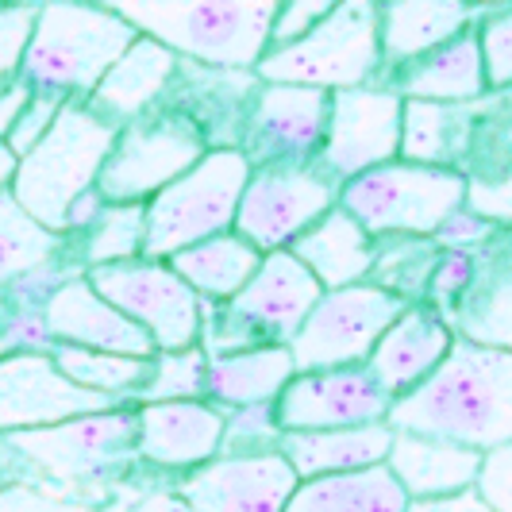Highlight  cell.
<instances>
[{
  "label": "cell",
  "instance_id": "cell-1",
  "mask_svg": "<svg viewBox=\"0 0 512 512\" xmlns=\"http://www.w3.org/2000/svg\"><path fill=\"white\" fill-rule=\"evenodd\" d=\"M385 420L393 432L451 439L482 455L512 443V351L459 335L451 355L397 397Z\"/></svg>",
  "mask_w": 512,
  "mask_h": 512
},
{
  "label": "cell",
  "instance_id": "cell-2",
  "mask_svg": "<svg viewBox=\"0 0 512 512\" xmlns=\"http://www.w3.org/2000/svg\"><path fill=\"white\" fill-rule=\"evenodd\" d=\"M135 35L216 70H255L282 0H97Z\"/></svg>",
  "mask_w": 512,
  "mask_h": 512
},
{
  "label": "cell",
  "instance_id": "cell-3",
  "mask_svg": "<svg viewBox=\"0 0 512 512\" xmlns=\"http://www.w3.org/2000/svg\"><path fill=\"white\" fill-rule=\"evenodd\" d=\"M135 39V27L97 0H39L20 77L31 85V93L85 104Z\"/></svg>",
  "mask_w": 512,
  "mask_h": 512
},
{
  "label": "cell",
  "instance_id": "cell-4",
  "mask_svg": "<svg viewBox=\"0 0 512 512\" xmlns=\"http://www.w3.org/2000/svg\"><path fill=\"white\" fill-rule=\"evenodd\" d=\"M112 143H116V124L101 120L81 101L62 104L51 131L20 158L8 193L39 224L66 235V212L85 189L97 185Z\"/></svg>",
  "mask_w": 512,
  "mask_h": 512
},
{
  "label": "cell",
  "instance_id": "cell-5",
  "mask_svg": "<svg viewBox=\"0 0 512 512\" xmlns=\"http://www.w3.org/2000/svg\"><path fill=\"white\" fill-rule=\"evenodd\" d=\"M258 81L308 85V89H359L382 81V31L378 0H339L328 20L308 35L270 47L255 66Z\"/></svg>",
  "mask_w": 512,
  "mask_h": 512
},
{
  "label": "cell",
  "instance_id": "cell-6",
  "mask_svg": "<svg viewBox=\"0 0 512 512\" xmlns=\"http://www.w3.org/2000/svg\"><path fill=\"white\" fill-rule=\"evenodd\" d=\"M324 285L305 270V262L293 251H270L262 255L251 282L243 285L224 305L205 301V328L201 347L208 355H231L247 347L285 343L305 324L312 305L320 301Z\"/></svg>",
  "mask_w": 512,
  "mask_h": 512
},
{
  "label": "cell",
  "instance_id": "cell-7",
  "mask_svg": "<svg viewBox=\"0 0 512 512\" xmlns=\"http://www.w3.org/2000/svg\"><path fill=\"white\" fill-rule=\"evenodd\" d=\"M251 178L239 147H212L178 181L147 201V258H170L208 235L235 228V208Z\"/></svg>",
  "mask_w": 512,
  "mask_h": 512
},
{
  "label": "cell",
  "instance_id": "cell-8",
  "mask_svg": "<svg viewBox=\"0 0 512 512\" xmlns=\"http://www.w3.org/2000/svg\"><path fill=\"white\" fill-rule=\"evenodd\" d=\"M466 205L462 170H439L393 158L339 185V208H347L374 239L385 235H436L439 224Z\"/></svg>",
  "mask_w": 512,
  "mask_h": 512
},
{
  "label": "cell",
  "instance_id": "cell-9",
  "mask_svg": "<svg viewBox=\"0 0 512 512\" xmlns=\"http://www.w3.org/2000/svg\"><path fill=\"white\" fill-rule=\"evenodd\" d=\"M208 147L201 128L170 104L120 124L104 158L97 189L108 205H147L170 181H178Z\"/></svg>",
  "mask_w": 512,
  "mask_h": 512
},
{
  "label": "cell",
  "instance_id": "cell-10",
  "mask_svg": "<svg viewBox=\"0 0 512 512\" xmlns=\"http://www.w3.org/2000/svg\"><path fill=\"white\" fill-rule=\"evenodd\" d=\"M85 278L108 305H116L154 339L158 351H185L201 343L205 301L166 258H131L93 266Z\"/></svg>",
  "mask_w": 512,
  "mask_h": 512
},
{
  "label": "cell",
  "instance_id": "cell-11",
  "mask_svg": "<svg viewBox=\"0 0 512 512\" xmlns=\"http://www.w3.org/2000/svg\"><path fill=\"white\" fill-rule=\"evenodd\" d=\"M401 312H405V301L374 282L324 289L305 316V324L289 339V355L297 362V370L366 366L374 343Z\"/></svg>",
  "mask_w": 512,
  "mask_h": 512
},
{
  "label": "cell",
  "instance_id": "cell-12",
  "mask_svg": "<svg viewBox=\"0 0 512 512\" xmlns=\"http://www.w3.org/2000/svg\"><path fill=\"white\" fill-rule=\"evenodd\" d=\"M339 205V181L320 166H251L235 208V228L262 255L289 251L324 212Z\"/></svg>",
  "mask_w": 512,
  "mask_h": 512
},
{
  "label": "cell",
  "instance_id": "cell-13",
  "mask_svg": "<svg viewBox=\"0 0 512 512\" xmlns=\"http://www.w3.org/2000/svg\"><path fill=\"white\" fill-rule=\"evenodd\" d=\"M401 112L405 97L389 85L335 89L328 108V135L316 166L332 181H351L401 158Z\"/></svg>",
  "mask_w": 512,
  "mask_h": 512
},
{
  "label": "cell",
  "instance_id": "cell-14",
  "mask_svg": "<svg viewBox=\"0 0 512 512\" xmlns=\"http://www.w3.org/2000/svg\"><path fill=\"white\" fill-rule=\"evenodd\" d=\"M332 93L308 85L262 81L239 151L251 166H316L328 135Z\"/></svg>",
  "mask_w": 512,
  "mask_h": 512
},
{
  "label": "cell",
  "instance_id": "cell-15",
  "mask_svg": "<svg viewBox=\"0 0 512 512\" xmlns=\"http://www.w3.org/2000/svg\"><path fill=\"white\" fill-rule=\"evenodd\" d=\"M389 397L366 366H328L297 370L282 397L274 401L282 432H324V428H359L382 424Z\"/></svg>",
  "mask_w": 512,
  "mask_h": 512
},
{
  "label": "cell",
  "instance_id": "cell-16",
  "mask_svg": "<svg viewBox=\"0 0 512 512\" xmlns=\"http://www.w3.org/2000/svg\"><path fill=\"white\" fill-rule=\"evenodd\" d=\"M124 401L70 382L47 351H20L0 359V432L51 428L74 416L116 409Z\"/></svg>",
  "mask_w": 512,
  "mask_h": 512
},
{
  "label": "cell",
  "instance_id": "cell-17",
  "mask_svg": "<svg viewBox=\"0 0 512 512\" xmlns=\"http://www.w3.org/2000/svg\"><path fill=\"white\" fill-rule=\"evenodd\" d=\"M174 486L193 505V512H285L301 478L285 462L282 451H255V455L220 451L205 466L181 474Z\"/></svg>",
  "mask_w": 512,
  "mask_h": 512
},
{
  "label": "cell",
  "instance_id": "cell-18",
  "mask_svg": "<svg viewBox=\"0 0 512 512\" xmlns=\"http://www.w3.org/2000/svg\"><path fill=\"white\" fill-rule=\"evenodd\" d=\"M135 459L139 470L178 482L224 451V409L212 401H151L135 405Z\"/></svg>",
  "mask_w": 512,
  "mask_h": 512
},
{
  "label": "cell",
  "instance_id": "cell-19",
  "mask_svg": "<svg viewBox=\"0 0 512 512\" xmlns=\"http://www.w3.org/2000/svg\"><path fill=\"white\" fill-rule=\"evenodd\" d=\"M43 324L54 343H74L131 359H154L158 347L135 320H128L116 305H108L85 274H74L54 289L43 305Z\"/></svg>",
  "mask_w": 512,
  "mask_h": 512
},
{
  "label": "cell",
  "instance_id": "cell-20",
  "mask_svg": "<svg viewBox=\"0 0 512 512\" xmlns=\"http://www.w3.org/2000/svg\"><path fill=\"white\" fill-rule=\"evenodd\" d=\"M455 339L459 335L447 324V316L436 312L428 301L405 305V312L374 343V351L366 359V370L385 389V397L397 401V397L412 393L416 385L436 370L439 362L451 355Z\"/></svg>",
  "mask_w": 512,
  "mask_h": 512
},
{
  "label": "cell",
  "instance_id": "cell-21",
  "mask_svg": "<svg viewBox=\"0 0 512 512\" xmlns=\"http://www.w3.org/2000/svg\"><path fill=\"white\" fill-rule=\"evenodd\" d=\"M258 85L262 81L255 70H216L181 58L166 104L201 128L208 147H239Z\"/></svg>",
  "mask_w": 512,
  "mask_h": 512
},
{
  "label": "cell",
  "instance_id": "cell-22",
  "mask_svg": "<svg viewBox=\"0 0 512 512\" xmlns=\"http://www.w3.org/2000/svg\"><path fill=\"white\" fill-rule=\"evenodd\" d=\"M181 58L170 47H162L158 39L139 35L128 51L112 62V70L101 77V85L89 93V108L108 120V124H131L139 116H147L154 108H162L174 77H178Z\"/></svg>",
  "mask_w": 512,
  "mask_h": 512
},
{
  "label": "cell",
  "instance_id": "cell-23",
  "mask_svg": "<svg viewBox=\"0 0 512 512\" xmlns=\"http://www.w3.org/2000/svg\"><path fill=\"white\" fill-rule=\"evenodd\" d=\"M382 85L397 89L405 101H443V104H474L489 97L486 62L478 43V24L466 27L451 43L420 54L405 66H397Z\"/></svg>",
  "mask_w": 512,
  "mask_h": 512
},
{
  "label": "cell",
  "instance_id": "cell-24",
  "mask_svg": "<svg viewBox=\"0 0 512 512\" xmlns=\"http://www.w3.org/2000/svg\"><path fill=\"white\" fill-rule=\"evenodd\" d=\"M462 178L466 205L497 228H512V108L497 93L486 97L482 120L474 124L462 158Z\"/></svg>",
  "mask_w": 512,
  "mask_h": 512
},
{
  "label": "cell",
  "instance_id": "cell-25",
  "mask_svg": "<svg viewBox=\"0 0 512 512\" xmlns=\"http://www.w3.org/2000/svg\"><path fill=\"white\" fill-rule=\"evenodd\" d=\"M474 255L478 270L451 312V328L470 343L512 351V228H497Z\"/></svg>",
  "mask_w": 512,
  "mask_h": 512
},
{
  "label": "cell",
  "instance_id": "cell-26",
  "mask_svg": "<svg viewBox=\"0 0 512 512\" xmlns=\"http://www.w3.org/2000/svg\"><path fill=\"white\" fill-rule=\"evenodd\" d=\"M385 466L409 493V501H439V497H455L478 486L482 451L439 436L393 432Z\"/></svg>",
  "mask_w": 512,
  "mask_h": 512
},
{
  "label": "cell",
  "instance_id": "cell-27",
  "mask_svg": "<svg viewBox=\"0 0 512 512\" xmlns=\"http://www.w3.org/2000/svg\"><path fill=\"white\" fill-rule=\"evenodd\" d=\"M478 20H482V12L466 0H378L382 81L397 66L451 43Z\"/></svg>",
  "mask_w": 512,
  "mask_h": 512
},
{
  "label": "cell",
  "instance_id": "cell-28",
  "mask_svg": "<svg viewBox=\"0 0 512 512\" xmlns=\"http://www.w3.org/2000/svg\"><path fill=\"white\" fill-rule=\"evenodd\" d=\"M393 443L389 420L382 424H359V428H324V432H285L278 451L297 470V478H328V474H351L382 466Z\"/></svg>",
  "mask_w": 512,
  "mask_h": 512
},
{
  "label": "cell",
  "instance_id": "cell-29",
  "mask_svg": "<svg viewBox=\"0 0 512 512\" xmlns=\"http://www.w3.org/2000/svg\"><path fill=\"white\" fill-rule=\"evenodd\" d=\"M289 251L305 262V270L324 289L370 282L374 235L362 228L347 208L335 205L332 212H324L305 235H297V243Z\"/></svg>",
  "mask_w": 512,
  "mask_h": 512
},
{
  "label": "cell",
  "instance_id": "cell-30",
  "mask_svg": "<svg viewBox=\"0 0 512 512\" xmlns=\"http://www.w3.org/2000/svg\"><path fill=\"white\" fill-rule=\"evenodd\" d=\"M297 374V362L285 343L247 347L231 355H208V401L216 409H247L278 401L289 378Z\"/></svg>",
  "mask_w": 512,
  "mask_h": 512
},
{
  "label": "cell",
  "instance_id": "cell-31",
  "mask_svg": "<svg viewBox=\"0 0 512 512\" xmlns=\"http://www.w3.org/2000/svg\"><path fill=\"white\" fill-rule=\"evenodd\" d=\"M486 101L443 104V101H405L401 112V158L439 170H462L474 124L482 120Z\"/></svg>",
  "mask_w": 512,
  "mask_h": 512
},
{
  "label": "cell",
  "instance_id": "cell-32",
  "mask_svg": "<svg viewBox=\"0 0 512 512\" xmlns=\"http://www.w3.org/2000/svg\"><path fill=\"white\" fill-rule=\"evenodd\" d=\"M166 262L193 285V293L201 301L224 305V301H231L243 285L251 282V274L262 262V251H258L255 243H247L239 231H220V235H208L201 243L170 255Z\"/></svg>",
  "mask_w": 512,
  "mask_h": 512
},
{
  "label": "cell",
  "instance_id": "cell-33",
  "mask_svg": "<svg viewBox=\"0 0 512 512\" xmlns=\"http://www.w3.org/2000/svg\"><path fill=\"white\" fill-rule=\"evenodd\" d=\"M409 493L389 474V466L351 470V474H328L308 478L293 489L285 512H405Z\"/></svg>",
  "mask_w": 512,
  "mask_h": 512
},
{
  "label": "cell",
  "instance_id": "cell-34",
  "mask_svg": "<svg viewBox=\"0 0 512 512\" xmlns=\"http://www.w3.org/2000/svg\"><path fill=\"white\" fill-rule=\"evenodd\" d=\"M70 255V235L39 224L12 193H0V289Z\"/></svg>",
  "mask_w": 512,
  "mask_h": 512
},
{
  "label": "cell",
  "instance_id": "cell-35",
  "mask_svg": "<svg viewBox=\"0 0 512 512\" xmlns=\"http://www.w3.org/2000/svg\"><path fill=\"white\" fill-rule=\"evenodd\" d=\"M439 247L432 235H385L374 239V266L370 282L382 285L385 293L401 297L405 305L428 301V285L436 274Z\"/></svg>",
  "mask_w": 512,
  "mask_h": 512
},
{
  "label": "cell",
  "instance_id": "cell-36",
  "mask_svg": "<svg viewBox=\"0 0 512 512\" xmlns=\"http://www.w3.org/2000/svg\"><path fill=\"white\" fill-rule=\"evenodd\" d=\"M147 255V205H104L89 228L70 239V258L81 270L131 262Z\"/></svg>",
  "mask_w": 512,
  "mask_h": 512
},
{
  "label": "cell",
  "instance_id": "cell-37",
  "mask_svg": "<svg viewBox=\"0 0 512 512\" xmlns=\"http://www.w3.org/2000/svg\"><path fill=\"white\" fill-rule=\"evenodd\" d=\"M54 366L93 393L116 397V401H135V393L147 382L151 359H131V355H112V351H93V347H74V343H54Z\"/></svg>",
  "mask_w": 512,
  "mask_h": 512
},
{
  "label": "cell",
  "instance_id": "cell-38",
  "mask_svg": "<svg viewBox=\"0 0 512 512\" xmlns=\"http://www.w3.org/2000/svg\"><path fill=\"white\" fill-rule=\"evenodd\" d=\"M151 401H208V351L201 343L154 355L147 382L135 393V405Z\"/></svg>",
  "mask_w": 512,
  "mask_h": 512
},
{
  "label": "cell",
  "instance_id": "cell-39",
  "mask_svg": "<svg viewBox=\"0 0 512 512\" xmlns=\"http://www.w3.org/2000/svg\"><path fill=\"white\" fill-rule=\"evenodd\" d=\"M282 424L274 401L247 405V409L224 412V455H255V451H278Z\"/></svg>",
  "mask_w": 512,
  "mask_h": 512
},
{
  "label": "cell",
  "instance_id": "cell-40",
  "mask_svg": "<svg viewBox=\"0 0 512 512\" xmlns=\"http://www.w3.org/2000/svg\"><path fill=\"white\" fill-rule=\"evenodd\" d=\"M478 43H482L489 93L512 89V4L482 12V20H478Z\"/></svg>",
  "mask_w": 512,
  "mask_h": 512
},
{
  "label": "cell",
  "instance_id": "cell-41",
  "mask_svg": "<svg viewBox=\"0 0 512 512\" xmlns=\"http://www.w3.org/2000/svg\"><path fill=\"white\" fill-rule=\"evenodd\" d=\"M474 270H478V255L474 251H439L436 274L428 285V305L447 316L451 324V312L459 308V301L466 297V289L474 282Z\"/></svg>",
  "mask_w": 512,
  "mask_h": 512
},
{
  "label": "cell",
  "instance_id": "cell-42",
  "mask_svg": "<svg viewBox=\"0 0 512 512\" xmlns=\"http://www.w3.org/2000/svg\"><path fill=\"white\" fill-rule=\"evenodd\" d=\"M35 12H39V0H12V4H0V85L20 74V62H24V47H27V35H31V24H35Z\"/></svg>",
  "mask_w": 512,
  "mask_h": 512
},
{
  "label": "cell",
  "instance_id": "cell-43",
  "mask_svg": "<svg viewBox=\"0 0 512 512\" xmlns=\"http://www.w3.org/2000/svg\"><path fill=\"white\" fill-rule=\"evenodd\" d=\"M0 512H101V505L62 489L12 482V486H0Z\"/></svg>",
  "mask_w": 512,
  "mask_h": 512
},
{
  "label": "cell",
  "instance_id": "cell-44",
  "mask_svg": "<svg viewBox=\"0 0 512 512\" xmlns=\"http://www.w3.org/2000/svg\"><path fill=\"white\" fill-rule=\"evenodd\" d=\"M62 104H70V101H62V97H51V93H31V101H27V108L20 112V120H16V128L8 131V151L16 154V158H24L47 131H51L54 124V116L62 112Z\"/></svg>",
  "mask_w": 512,
  "mask_h": 512
},
{
  "label": "cell",
  "instance_id": "cell-45",
  "mask_svg": "<svg viewBox=\"0 0 512 512\" xmlns=\"http://www.w3.org/2000/svg\"><path fill=\"white\" fill-rule=\"evenodd\" d=\"M339 0H282L274 27H270V47H285L293 39L308 35L320 20H328Z\"/></svg>",
  "mask_w": 512,
  "mask_h": 512
},
{
  "label": "cell",
  "instance_id": "cell-46",
  "mask_svg": "<svg viewBox=\"0 0 512 512\" xmlns=\"http://www.w3.org/2000/svg\"><path fill=\"white\" fill-rule=\"evenodd\" d=\"M478 497L493 512H512V443H501L482 455L478 470Z\"/></svg>",
  "mask_w": 512,
  "mask_h": 512
},
{
  "label": "cell",
  "instance_id": "cell-47",
  "mask_svg": "<svg viewBox=\"0 0 512 512\" xmlns=\"http://www.w3.org/2000/svg\"><path fill=\"white\" fill-rule=\"evenodd\" d=\"M497 231L493 220H486L482 212H474L470 205H462L459 212H451L439 231L432 235L443 251H478L482 243H489V235Z\"/></svg>",
  "mask_w": 512,
  "mask_h": 512
},
{
  "label": "cell",
  "instance_id": "cell-48",
  "mask_svg": "<svg viewBox=\"0 0 512 512\" xmlns=\"http://www.w3.org/2000/svg\"><path fill=\"white\" fill-rule=\"evenodd\" d=\"M101 512H193V505L178 493L174 482H158V486L135 489L128 501H108Z\"/></svg>",
  "mask_w": 512,
  "mask_h": 512
},
{
  "label": "cell",
  "instance_id": "cell-49",
  "mask_svg": "<svg viewBox=\"0 0 512 512\" xmlns=\"http://www.w3.org/2000/svg\"><path fill=\"white\" fill-rule=\"evenodd\" d=\"M27 101H31V85L20 74L0 85V143L8 139V131L16 128V120H20V112L27 108Z\"/></svg>",
  "mask_w": 512,
  "mask_h": 512
},
{
  "label": "cell",
  "instance_id": "cell-50",
  "mask_svg": "<svg viewBox=\"0 0 512 512\" xmlns=\"http://www.w3.org/2000/svg\"><path fill=\"white\" fill-rule=\"evenodd\" d=\"M104 205H108V201H104V193L97 189V185H93V189H85L74 205H70V212H66V235H70V239H74V235H81V231H85L93 220H97V216H101Z\"/></svg>",
  "mask_w": 512,
  "mask_h": 512
},
{
  "label": "cell",
  "instance_id": "cell-51",
  "mask_svg": "<svg viewBox=\"0 0 512 512\" xmlns=\"http://www.w3.org/2000/svg\"><path fill=\"white\" fill-rule=\"evenodd\" d=\"M405 512H493V509L478 497V489H466V493L439 497V501H409Z\"/></svg>",
  "mask_w": 512,
  "mask_h": 512
},
{
  "label": "cell",
  "instance_id": "cell-52",
  "mask_svg": "<svg viewBox=\"0 0 512 512\" xmlns=\"http://www.w3.org/2000/svg\"><path fill=\"white\" fill-rule=\"evenodd\" d=\"M16 166H20V158L8 151V143H0V193H8V189H12Z\"/></svg>",
  "mask_w": 512,
  "mask_h": 512
},
{
  "label": "cell",
  "instance_id": "cell-53",
  "mask_svg": "<svg viewBox=\"0 0 512 512\" xmlns=\"http://www.w3.org/2000/svg\"><path fill=\"white\" fill-rule=\"evenodd\" d=\"M466 4H474L478 12H493V8H505V4H512V0H466Z\"/></svg>",
  "mask_w": 512,
  "mask_h": 512
},
{
  "label": "cell",
  "instance_id": "cell-54",
  "mask_svg": "<svg viewBox=\"0 0 512 512\" xmlns=\"http://www.w3.org/2000/svg\"><path fill=\"white\" fill-rule=\"evenodd\" d=\"M0 4H12V0H0Z\"/></svg>",
  "mask_w": 512,
  "mask_h": 512
}]
</instances>
